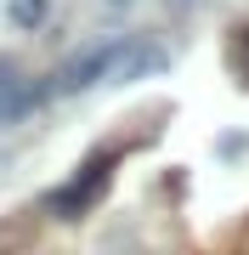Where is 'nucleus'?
Segmentation results:
<instances>
[{
  "label": "nucleus",
  "mask_w": 249,
  "mask_h": 255,
  "mask_svg": "<svg viewBox=\"0 0 249 255\" xmlns=\"http://www.w3.org/2000/svg\"><path fill=\"white\" fill-rule=\"evenodd\" d=\"M119 46H125V34H119V40H102V46L80 51V57H68V63L46 80V91H51V97H68V91H91V85H102L108 68H113V57H119Z\"/></svg>",
  "instance_id": "nucleus-1"
},
{
  "label": "nucleus",
  "mask_w": 249,
  "mask_h": 255,
  "mask_svg": "<svg viewBox=\"0 0 249 255\" xmlns=\"http://www.w3.org/2000/svg\"><path fill=\"white\" fill-rule=\"evenodd\" d=\"M170 57L153 46V40H142V34H125V46L119 57H113V68H108V80L102 85H130V80H148V74H159Z\"/></svg>",
  "instance_id": "nucleus-2"
},
{
  "label": "nucleus",
  "mask_w": 249,
  "mask_h": 255,
  "mask_svg": "<svg viewBox=\"0 0 249 255\" xmlns=\"http://www.w3.org/2000/svg\"><path fill=\"white\" fill-rule=\"evenodd\" d=\"M102 187H108V159H91L68 187L51 193V216H80V210H91L102 199Z\"/></svg>",
  "instance_id": "nucleus-3"
},
{
  "label": "nucleus",
  "mask_w": 249,
  "mask_h": 255,
  "mask_svg": "<svg viewBox=\"0 0 249 255\" xmlns=\"http://www.w3.org/2000/svg\"><path fill=\"white\" fill-rule=\"evenodd\" d=\"M11 28H23V34H28V28H40V23H46L51 17V0H11Z\"/></svg>",
  "instance_id": "nucleus-4"
}]
</instances>
